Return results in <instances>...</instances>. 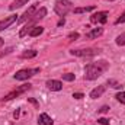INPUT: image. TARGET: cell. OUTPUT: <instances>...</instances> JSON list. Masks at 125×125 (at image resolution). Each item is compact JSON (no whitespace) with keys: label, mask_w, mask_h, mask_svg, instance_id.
Listing matches in <instances>:
<instances>
[{"label":"cell","mask_w":125,"mask_h":125,"mask_svg":"<svg viewBox=\"0 0 125 125\" xmlns=\"http://www.w3.org/2000/svg\"><path fill=\"white\" fill-rule=\"evenodd\" d=\"M108 68H109V62L103 61V60L102 61H96V62H89L84 67V79L86 80H96Z\"/></svg>","instance_id":"obj_1"},{"label":"cell","mask_w":125,"mask_h":125,"mask_svg":"<svg viewBox=\"0 0 125 125\" xmlns=\"http://www.w3.org/2000/svg\"><path fill=\"white\" fill-rule=\"evenodd\" d=\"M45 16H47V9H45V7H39V9L36 10V13L32 16V18L29 19V21H28V22H26V25H25V26L21 29V32H19V36H21V38L26 36V35L29 33V31H31L32 28L35 26V23H36L38 21L44 19Z\"/></svg>","instance_id":"obj_2"},{"label":"cell","mask_w":125,"mask_h":125,"mask_svg":"<svg viewBox=\"0 0 125 125\" xmlns=\"http://www.w3.org/2000/svg\"><path fill=\"white\" fill-rule=\"evenodd\" d=\"M74 7H73V3L70 0H57L55 4H54V12L58 15V16H65L68 12H71Z\"/></svg>","instance_id":"obj_3"},{"label":"cell","mask_w":125,"mask_h":125,"mask_svg":"<svg viewBox=\"0 0 125 125\" xmlns=\"http://www.w3.org/2000/svg\"><path fill=\"white\" fill-rule=\"evenodd\" d=\"M31 87H32V84H31V83H23L22 86H18L16 89H13L12 92H9V93L6 94L4 97H1V99H0V102H4V100H12V99L18 97V96H21L22 93L28 92V90H29Z\"/></svg>","instance_id":"obj_4"},{"label":"cell","mask_w":125,"mask_h":125,"mask_svg":"<svg viewBox=\"0 0 125 125\" xmlns=\"http://www.w3.org/2000/svg\"><path fill=\"white\" fill-rule=\"evenodd\" d=\"M38 73H39V68H25V70H19L13 76V79L15 80H28V79L33 77Z\"/></svg>","instance_id":"obj_5"},{"label":"cell","mask_w":125,"mask_h":125,"mask_svg":"<svg viewBox=\"0 0 125 125\" xmlns=\"http://www.w3.org/2000/svg\"><path fill=\"white\" fill-rule=\"evenodd\" d=\"M100 51L97 48H86V50H71L70 54L74 57H94Z\"/></svg>","instance_id":"obj_6"},{"label":"cell","mask_w":125,"mask_h":125,"mask_svg":"<svg viewBox=\"0 0 125 125\" xmlns=\"http://www.w3.org/2000/svg\"><path fill=\"white\" fill-rule=\"evenodd\" d=\"M38 9H39V3H35V4H32L31 7H29V9H28V10H26V12H25V13H23V15H22V16L18 19V22H19V23L28 22L32 16L36 13V10H38Z\"/></svg>","instance_id":"obj_7"},{"label":"cell","mask_w":125,"mask_h":125,"mask_svg":"<svg viewBox=\"0 0 125 125\" xmlns=\"http://www.w3.org/2000/svg\"><path fill=\"white\" fill-rule=\"evenodd\" d=\"M108 15H109L108 12H96L90 16V22L96 23V25H103L108 21Z\"/></svg>","instance_id":"obj_8"},{"label":"cell","mask_w":125,"mask_h":125,"mask_svg":"<svg viewBox=\"0 0 125 125\" xmlns=\"http://www.w3.org/2000/svg\"><path fill=\"white\" fill-rule=\"evenodd\" d=\"M18 21V15H10V16H7V18H4L3 21H0V32L4 31V29H7L12 23H15Z\"/></svg>","instance_id":"obj_9"},{"label":"cell","mask_w":125,"mask_h":125,"mask_svg":"<svg viewBox=\"0 0 125 125\" xmlns=\"http://www.w3.org/2000/svg\"><path fill=\"white\" fill-rule=\"evenodd\" d=\"M47 87L50 90H52V92H58V90L62 89V83L60 80H48L47 82Z\"/></svg>","instance_id":"obj_10"},{"label":"cell","mask_w":125,"mask_h":125,"mask_svg":"<svg viewBox=\"0 0 125 125\" xmlns=\"http://www.w3.org/2000/svg\"><path fill=\"white\" fill-rule=\"evenodd\" d=\"M38 124L39 125H52L54 121H52V118H51L48 114H41V115L38 116Z\"/></svg>","instance_id":"obj_11"},{"label":"cell","mask_w":125,"mask_h":125,"mask_svg":"<svg viewBox=\"0 0 125 125\" xmlns=\"http://www.w3.org/2000/svg\"><path fill=\"white\" fill-rule=\"evenodd\" d=\"M105 90H106V86H105V84H100V86L94 87L93 90L90 92V97H92V99H97V97H100L102 94L105 93Z\"/></svg>","instance_id":"obj_12"},{"label":"cell","mask_w":125,"mask_h":125,"mask_svg":"<svg viewBox=\"0 0 125 125\" xmlns=\"http://www.w3.org/2000/svg\"><path fill=\"white\" fill-rule=\"evenodd\" d=\"M103 33V28H94L92 31H89L86 33V38L87 39H94V38H97V36H100Z\"/></svg>","instance_id":"obj_13"},{"label":"cell","mask_w":125,"mask_h":125,"mask_svg":"<svg viewBox=\"0 0 125 125\" xmlns=\"http://www.w3.org/2000/svg\"><path fill=\"white\" fill-rule=\"evenodd\" d=\"M28 1H29V0H13V1L10 3L9 9H10V10H16V9H19V7H22V6H25Z\"/></svg>","instance_id":"obj_14"},{"label":"cell","mask_w":125,"mask_h":125,"mask_svg":"<svg viewBox=\"0 0 125 125\" xmlns=\"http://www.w3.org/2000/svg\"><path fill=\"white\" fill-rule=\"evenodd\" d=\"M42 32H44V28H42V26H39V25H35L31 31H29V33H28V35H29V36H39Z\"/></svg>","instance_id":"obj_15"},{"label":"cell","mask_w":125,"mask_h":125,"mask_svg":"<svg viewBox=\"0 0 125 125\" xmlns=\"http://www.w3.org/2000/svg\"><path fill=\"white\" fill-rule=\"evenodd\" d=\"M96 9V6H86V7H74L73 12L74 13H86V12H92Z\"/></svg>","instance_id":"obj_16"},{"label":"cell","mask_w":125,"mask_h":125,"mask_svg":"<svg viewBox=\"0 0 125 125\" xmlns=\"http://www.w3.org/2000/svg\"><path fill=\"white\" fill-rule=\"evenodd\" d=\"M36 54H38V52H36L35 50H26V51L22 52L21 57H22V58H33V57H36Z\"/></svg>","instance_id":"obj_17"},{"label":"cell","mask_w":125,"mask_h":125,"mask_svg":"<svg viewBox=\"0 0 125 125\" xmlns=\"http://www.w3.org/2000/svg\"><path fill=\"white\" fill-rule=\"evenodd\" d=\"M115 42H116V45H119V47H122V45H125V32H124V33H121V35H118V36H116Z\"/></svg>","instance_id":"obj_18"},{"label":"cell","mask_w":125,"mask_h":125,"mask_svg":"<svg viewBox=\"0 0 125 125\" xmlns=\"http://www.w3.org/2000/svg\"><path fill=\"white\" fill-rule=\"evenodd\" d=\"M108 84H109V86H112L114 89H121V87H122V86H121V83H118V82H116V80H114V79H109V80H108Z\"/></svg>","instance_id":"obj_19"},{"label":"cell","mask_w":125,"mask_h":125,"mask_svg":"<svg viewBox=\"0 0 125 125\" xmlns=\"http://www.w3.org/2000/svg\"><path fill=\"white\" fill-rule=\"evenodd\" d=\"M76 79V76L73 74V73H65V74H62V80H65V82H73Z\"/></svg>","instance_id":"obj_20"},{"label":"cell","mask_w":125,"mask_h":125,"mask_svg":"<svg viewBox=\"0 0 125 125\" xmlns=\"http://www.w3.org/2000/svg\"><path fill=\"white\" fill-rule=\"evenodd\" d=\"M116 100L118 102H121V103H124L125 105V92H119V93H116Z\"/></svg>","instance_id":"obj_21"},{"label":"cell","mask_w":125,"mask_h":125,"mask_svg":"<svg viewBox=\"0 0 125 125\" xmlns=\"http://www.w3.org/2000/svg\"><path fill=\"white\" fill-rule=\"evenodd\" d=\"M79 36H80L79 32H70V33H68V39H70V41H76Z\"/></svg>","instance_id":"obj_22"},{"label":"cell","mask_w":125,"mask_h":125,"mask_svg":"<svg viewBox=\"0 0 125 125\" xmlns=\"http://www.w3.org/2000/svg\"><path fill=\"white\" fill-rule=\"evenodd\" d=\"M124 22H125V12L118 18V19H116V21H115V25H119V23H124Z\"/></svg>","instance_id":"obj_23"},{"label":"cell","mask_w":125,"mask_h":125,"mask_svg":"<svg viewBox=\"0 0 125 125\" xmlns=\"http://www.w3.org/2000/svg\"><path fill=\"white\" fill-rule=\"evenodd\" d=\"M97 122L102 124V125H109V119H106V118H99Z\"/></svg>","instance_id":"obj_24"},{"label":"cell","mask_w":125,"mask_h":125,"mask_svg":"<svg viewBox=\"0 0 125 125\" xmlns=\"http://www.w3.org/2000/svg\"><path fill=\"white\" fill-rule=\"evenodd\" d=\"M109 111V106H102L100 109H99V112H102V114H105V112H108Z\"/></svg>","instance_id":"obj_25"},{"label":"cell","mask_w":125,"mask_h":125,"mask_svg":"<svg viewBox=\"0 0 125 125\" xmlns=\"http://www.w3.org/2000/svg\"><path fill=\"white\" fill-rule=\"evenodd\" d=\"M12 51H13V48H7V50H6L4 52H1V54H0V58H1V57H3L4 54H9V52H12Z\"/></svg>","instance_id":"obj_26"},{"label":"cell","mask_w":125,"mask_h":125,"mask_svg":"<svg viewBox=\"0 0 125 125\" xmlns=\"http://www.w3.org/2000/svg\"><path fill=\"white\" fill-rule=\"evenodd\" d=\"M73 97L74 99H82L83 97V93H73Z\"/></svg>","instance_id":"obj_27"},{"label":"cell","mask_w":125,"mask_h":125,"mask_svg":"<svg viewBox=\"0 0 125 125\" xmlns=\"http://www.w3.org/2000/svg\"><path fill=\"white\" fill-rule=\"evenodd\" d=\"M28 100H29V102H32V103H33V105H35V106H38V102H36V100H35V99H31V97H29V99H28Z\"/></svg>","instance_id":"obj_28"},{"label":"cell","mask_w":125,"mask_h":125,"mask_svg":"<svg viewBox=\"0 0 125 125\" xmlns=\"http://www.w3.org/2000/svg\"><path fill=\"white\" fill-rule=\"evenodd\" d=\"M13 116H15V118H18V116H19V109H18V111H15V114H13Z\"/></svg>","instance_id":"obj_29"},{"label":"cell","mask_w":125,"mask_h":125,"mask_svg":"<svg viewBox=\"0 0 125 125\" xmlns=\"http://www.w3.org/2000/svg\"><path fill=\"white\" fill-rule=\"evenodd\" d=\"M61 25H64V19H61V21L58 22V26H61Z\"/></svg>","instance_id":"obj_30"},{"label":"cell","mask_w":125,"mask_h":125,"mask_svg":"<svg viewBox=\"0 0 125 125\" xmlns=\"http://www.w3.org/2000/svg\"><path fill=\"white\" fill-rule=\"evenodd\" d=\"M3 44H4V41H3V39L0 38V47H3Z\"/></svg>","instance_id":"obj_31"},{"label":"cell","mask_w":125,"mask_h":125,"mask_svg":"<svg viewBox=\"0 0 125 125\" xmlns=\"http://www.w3.org/2000/svg\"><path fill=\"white\" fill-rule=\"evenodd\" d=\"M106 1H114V0H106Z\"/></svg>","instance_id":"obj_32"}]
</instances>
